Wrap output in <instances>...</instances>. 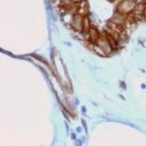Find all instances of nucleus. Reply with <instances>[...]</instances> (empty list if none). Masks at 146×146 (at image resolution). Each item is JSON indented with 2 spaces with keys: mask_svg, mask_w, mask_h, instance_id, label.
I'll list each match as a JSON object with an SVG mask.
<instances>
[{
  "mask_svg": "<svg viewBox=\"0 0 146 146\" xmlns=\"http://www.w3.org/2000/svg\"><path fill=\"white\" fill-rule=\"evenodd\" d=\"M137 0H122L117 7V12L123 15H128L133 12L136 6Z\"/></svg>",
  "mask_w": 146,
  "mask_h": 146,
  "instance_id": "nucleus-1",
  "label": "nucleus"
},
{
  "mask_svg": "<svg viewBox=\"0 0 146 146\" xmlns=\"http://www.w3.org/2000/svg\"><path fill=\"white\" fill-rule=\"evenodd\" d=\"M95 45H96V48H98L100 49V54H109L111 52V50H113L111 46L110 45L108 40H107L106 36L104 35V34H103V36H100V39L98 40V41L96 42V43Z\"/></svg>",
  "mask_w": 146,
  "mask_h": 146,
  "instance_id": "nucleus-2",
  "label": "nucleus"
},
{
  "mask_svg": "<svg viewBox=\"0 0 146 146\" xmlns=\"http://www.w3.org/2000/svg\"><path fill=\"white\" fill-rule=\"evenodd\" d=\"M83 16L80 13H75L73 15L70 21V27L75 30V32H83Z\"/></svg>",
  "mask_w": 146,
  "mask_h": 146,
  "instance_id": "nucleus-3",
  "label": "nucleus"
},
{
  "mask_svg": "<svg viewBox=\"0 0 146 146\" xmlns=\"http://www.w3.org/2000/svg\"><path fill=\"white\" fill-rule=\"evenodd\" d=\"M107 27H108L110 29H111L112 30H113V31H115V32H117L118 34H119L121 36L125 35V30L123 26L117 24V23H114V22L110 21L108 22Z\"/></svg>",
  "mask_w": 146,
  "mask_h": 146,
  "instance_id": "nucleus-4",
  "label": "nucleus"
},
{
  "mask_svg": "<svg viewBox=\"0 0 146 146\" xmlns=\"http://www.w3.org/2000/svg\"><path fill=\"white\" fill-rule=\"evenodd\" d=\"M88 35H89V40L91 43L96 44V42L100 37V35L99 33L98 30L94 27H91L89 32H88Z\"/></svg>",
  "mask_w": 146,
  "mask_h": 146,
  "instance_id": "nucleus-5",
  "label": "nucleus"
},
{
  "mask_svg": "<svg viewBox=\"0 0 146 146\" xmlns=\"http://www.w3.org/2000/svg\"><path fill=\"white\" fill-rule=\"evenodd\" d=\"M104 35L106 36L107 40H108V42H109L110 45L111 46L112 49L113 50H117L118 49V42L117 40L115 37H113L112 35H110V34L107 33L106 32H104Z\"/></svg>",
  "mask_w": 146,
  "mask_h": 146,
  "instance_id": "nucleus-6",
  "label": "nucleus"
},
{
  "mask_svg": "<svg viewBox=\"0 0 146 146\" xmlns=\"http://www.w3.org/2000/svg\"><path fill=\"white\" fill-rule=\"evenodd\" d=\"M118 13V15H115L114 17H113V18L111 20V21L114 22V23H117V24H119V25H121L123 27L125 21H126V19H125L123 16L125 15L121 14V13Z\"/></svg>",
  "mask_w": 146,
  "mask_h": 146,
  "instance_id": "nucleus-7",
  "label": "nucleus"
},
{
  "mask_svg": "<svg viewBox=\"0 0 146 146\" xmlns=\"http://www.w3.org/2000/svg\"><path fill=\"white\" fill-rule=\"evenodd\" d=\"M91 25H90L89 18L87 15L83 16V32L85 34H88L90 29H91Z\"/></svg>",
  "mask_w": 146,
  "mask_h": 146,
  "instance_id": "nucleus-8",
  "label": "nucleus"
},
{
  "mask_svg": "<svg viewBox=\"0 0 146 146\" xmlns=\"http://www.w3.org/2000/svg\"><path fill=\"white\" fill-rule=\"evenodd\" d=\"M145 10V7H144V5L143 4H139V5H136L134 9V13L135 15H139L140 14H142L144 12Z\"/></svg>",
  "mask_w": 146,
  "mask_h": 146,
  "instance_id": "nucleus-9",
  "label": "nucleus"
},
{
  "mask_svg": "<svg viewBox=\"0 0 146 146\" xmlns=\"http://www.w3.org/2000/svg\"><path fill=\"white\" fill-rule=\"evenodd\" d=\"M105 32H106L107 33H108V34H110V35H112V36H113V37H115V38L117 40H119V39L121 38V36H120L119 34H118L117 32H115V31L112 30L111 29H110L108 27H105Z\"/></svg>",
  "mask_w": 146,
  "mask_h": 146,
  "instance_id": "nucleus-10",
  "label": "nucleus"
},
{
  "mask_svg": "<svg viewBox=\"0 0 146 146\" xmlns=\"http://www.w3.org/2000/svg\"><path fill=\"white\" fill-rule=\"evenodd\" d=\"M109 1H110V2H113V1H115V0H109Z\"/></svg>",
  "mask_w": 146,
  "mask_h": 146,
  "instance_id": "nucleus-11",
  "label": "nucleus"
}]
</instances>
